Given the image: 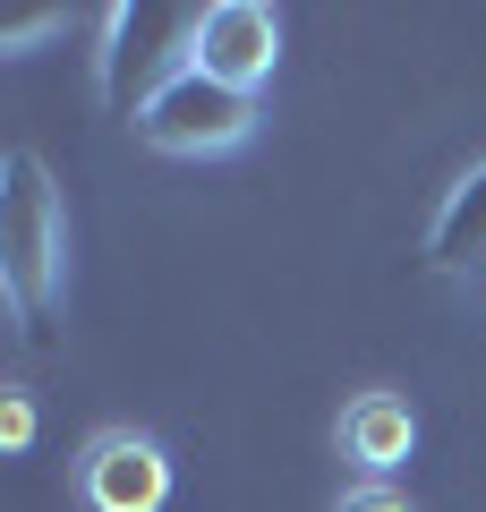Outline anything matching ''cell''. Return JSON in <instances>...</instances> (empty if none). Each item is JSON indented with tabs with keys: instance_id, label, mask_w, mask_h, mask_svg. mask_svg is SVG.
Listing matches in <instances>:
<instances>
[{
	"instance_id": "obj_1",
	"label": "cell",
	"mask_w": 486,
	"mask_h": 512,
	"mask_svg": "<svg viewBox=\"0 0 486 512\" xmlns=\"http://www.w3.org/2000/svg\"><path fill=\"white\" fill-rule=\"evenodd\" d=\"M0 282H9V308L26 325L69 291V205H60L43 154L26 146L0 163Z\"/></svg>"
},
{
	"instance_id": "obj_2",
	"label": "cell",
	"mask_w": 486,
	"mask_h": 512,
	"mask_svg": "<svg viewBox=\"0 0 486 512\" xmlns=\"http://www.w3.org/2000/svg\"><path fill=\"white\" fill-rule=\"evenodd\" d=\"M128 120H137V137L154 154H171V163H222V154H239L256 137L265 103L239 94V86H222V77H205L197 60H171V69L128 103Z\"/></svg>"
},
{
	"instance_id": "obj_3",
	"label": "cell",
	"mask_w": 486,
	"mask_h": 512,
	"mask_svg": "<svg viewBox=\"0 0 486 512\" xmlns=\"http://www.w3.org/2000/svg\"><path fill=\"white\" fill-rule=\"evenodd\" d=\"M180 60H197L205 77H222V86H239V94L265 103L273 60H282V18H273L265 0H214V9L188 18V52Z\"/></svg>"
},
{
	"instance_id": "obj_4",
	"label": "cell",
	"mask_w": 486,
	"mask_h": 512,
	"mask_svg": "<svg viewBox=\"0 0 486 512\" xmlns=\"http://www.w3.org/2000/svg\"><path fill=\"white\" fill-rule=\"evenodd\" d=\"M77 495H86V512H162L171 504V461L137 427H103L77 453Z\"/></svg>"
},
{
	"instance_id": "obj_5",
	"label": "cell",
	"mask_w": 486,
	"mask_h": 512,
	"mask_svg": "<svg viewBox=\"0 0 486 512\" xmlns=\"http://www.w3.org/2000/svg\"><path fill=\"white\" fill-rule=\"evenodd\" d=\"M333 444H342V461H350L359 478H384V470H401V461H410L418 410L401 402V393H359V402L342 410V427H333Z\"/></svg>"
},
{
	"instance_id": "obj_6",
	"label": "cell",
	"mask_w": 486,
	"mask_h": 512,
	"mask_svg": "<svg viewBox=\"0 0 486 512\" xmlns=\"http://www.w3.org/2000/svg\"><path fill=\"white\" fill-rule=\"evenodd\" d=\"M427 256L444 265V274H461V265H478V256H486V163L452 180L444 214H435V231H427Z\"/></svg>"
},
{
	"instance_id": "obj_7",
	"label": "cell",
	"mask_w": 486,
	"mask_h": 512,
	"mask_svg": "<svg viewBox=\"0 0 486 512\" xmlns=\"http://www.w3.org/2000/svg\"><path fill=\"white\" fill-rule=\"evenodd\" d=\"M333 512H418V504H410L401 487H384V478H359V487H350Z\"/></svg>"
},
{
	"instance_id": "obj_8",
	"label": "cell",
	"mask_w": 486,
	"mask_h": 512,
	"mask_svg": "<svg viewBox=\"0 0 486 512\" xmlns=\"http://www.w3.org/2000/svg\"><path fill=\"white\" fill-rule=\"evenodd\" d=\"M0 444H9V453L35 444V402H26V393H0Z\"/></svg>"
}]
</instances>
